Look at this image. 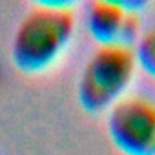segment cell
<instances>
[{"label":"cell","mask_w":155,"mask_h":155,"mask_svg":"<svg viewBox=\"0 0 155 155\" xmlns=\"http://www.w3.org/2000/svg\"><path fill=\"white\" fill-rule=\"evenodd\" d=\"M137 69L131 48L97 46L86 58L77 82L81 106L88 113H106L130 93Z\"/></svg>","instance_id":"2"},{"label":"cell","mask_w":155,"mask_h":155,"mask_svg":"<svg viewBox=\"0 0 155 155\" xmlns=\"http://www.w3.org/2000/svg\"><path fill=\"white\" fill-rule=\"evenodd\" d=\"M137 68L155 81V26L142 31L140 38L133 46Z\"/></svg>","instance_id":"5"},{"label":"cell","mask_w":155,"mask_h":155,"mask_svg":"<svg viewBox=\"0 0 155 155\" xmlns=\"http://www.w3.org/2000/svg\"><path fill=\"white\" fill-rule=\"evenodd\" d=\"M77 18L71 2H37L18 20L11 40V62L24 75H40L62 60Z\"/></svg>","instance_id":"1"},{"label":"cell","mask_w":155,"mask_h":155,"mask_svg":"<svg viewBox=\"0 0 155 155\" xmlns=\"http://www.w3.org/2000/svg\"><path fill=\"white\" fill-rule=\"evenodd\" d=\"M146 2L93 0L86 8V29L99 46L131 48L140 38Z\"/></svg>","instance_id":"4"},{"label":"cell","mask_w":155,"mask_h":155,"mask_svg":"<svg viewBox=\"0 0 155 155\" xmlns=\"http://www.w3.org/2000/svg\"><path fill=\"white\" fill-rule=\"evenodd\" d=\"M111 144L122 155H155V99L128 93L106 111Z\"/></svg>","instance_id":"3"}]
</instances>
